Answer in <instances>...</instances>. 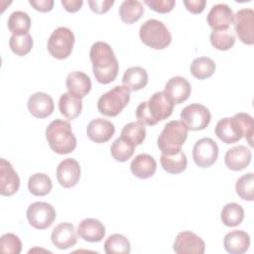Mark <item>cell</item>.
<instances>
[{"label":"cell","mask_w":254,"mask_h":254,"mask_svg":"<svg viewBox=\"0 0 254 254\" xmlns=\"http://www.w3.org/2000/svg\"><path fill=\"white\" fill-rule=\"evenodd\" d=\"M95 79L102 84L112 82L119 70V64L112 48L105 42L94 43L89 52Z\"/></svg>","instance_id":"6da1fadb"},{"label":"cell","mask_w":254,"mask_h":254,"mask_svg":"<svg viewBox=\"0 0 254 254\" xmlns=\"http://www.w3.org/2000/svg\"><path fill=\"white\" fill-rule=\"evenodd\" d=\"M174 105V102L164 91H158L148 101H143L137 106L136 117L143 125L153 126L170 117Z\"/></svg>","instance_id":"7a4b0ae2"},{"label":"cell","mask_w":254,"mask_h":254,"mask_svg":"<svg viewBox=\"0 0 254 254\" xmlns=\"http://www.w3.org/2000/svg\"><path fill=\"white\" fill-rule=\"evenodd\" d=\"M46 138L50 148L57 154L71 153L76 147V138L70 124L62 119L52 121L46 129Z\"/></svg>","instance_id":"3957f363"},{"label":"cell","mask_w":254,"mask_h":254,"mask_svg":"<svg viewBox=\"0 0 254 254\" xmlns=\"http://www.w3.org/2000/svg\"><path fill=\"white\" fill-rule=\"evenodd\" d=\"M189 129L179 120L168 122L158 137L157 144L162 154L174 155L182 151V146L188 138Z\"/></svg>","instance_id":"277c9868"},{"label":"cell","mask_w":254,"mask_h":254,"mask_svg":"<svg viewBox=\"0 0 254 254\" xmlns=\"http://www.w3.org/2000/svg\"><path fill=\"white\" fill-rule=\"evenodd\" d=\"M139 36L143 44L155 49L163 50L172 42V36L165 24L156 19L144 22L139 30Z\"/></svg>","instance_id":"5b68a950"},{"label":"cell","mask_w":254,"mask_h":254,"mask_svg":"<svg viewBox=\"0 0 254 254\" xmlns=\"http://www.w3.org/2000/svg\"><path fill=\"white\" fill-rule=\"evenodd\" d=\"M129 100L130 90L124 85H116L99 97L97 109L105 116L114 117L127 106Z\"/></svg>","instance_id":"8992f818"},{"label":"cell","mask_w":254,"mask_h":254,"mask_svg":"<svg viewBox=\"0 0 254 254\" xmlns=\"http://www.w3.org/2000/svg\"><path fill=\"white\" fill-rule=\"evenodd\" d=\"M74 35L66 27L57 28L50 36L47 47L52 57L58 60H64L70 56L74 45Z\"/></svg>","instance_id":"52a82bcc"},{"label":"cell","mask_w":254,"mask_h":254,"mask_svg":"<svg viewBox=\"0 0 254 254\" xmlns=\"http://www.w3.org/2000/svg\"><path fill=\"white\" fill-rule=\"evenodd\" d=\"M57 216L54 206L45 201L31 203L27 209V218L31 226L36 229H46L50 227Z\"/></svg>","instance_id":"ba28073f"},{"label":"cell","mask_w":254,"mask_h":254,"mask_svg":"<svg viewBox=\"0 0 254 254\" xmlns=\"http://www.w3.org/2000/svg\"><path fill=\"white\" fill-rule=\"evenodd\" d=\"M181 119L189 130L198 131L208 126L211 114L204 105L191 103L182 110Z\"/></svg>","instance_id":"9c48e42d"},{"label":"cell","mask_w":254,"mask_h":254,"mask_svg":"<svg viewBox=\"0 0 254 254\" xmlns=\"http://www.w3.org/2000/svg\"><path fill=\"white\" fill-rule=\"evenodd\" d=\"M218 157V146L211 138H201L197 140L192 148V158L199 168L212 166Z\"/></svg>","instance_id":"30bf717a"},{"label":"cell","mask_w":254,"mask_h":254,"mask_svg":"<svg viewBox=\"0 0 254 254\" xmlns=\"http://www.w3.org/2000/svg\"><path fill=\"white\" fill-rule=\"evenodd\" d=\"M234 30L239 40L246 45L254 43V11L250 8L240 9L233 15Z\"/></svg>","instance_id":"8fae6325"},{"label":"cell","mask_w":254,"mask_h":254,"mask_svg":"<svg viewBox=\"0 0 254 254\" xmlns=\"http://www.w3.org/2000/svg\"><path fill=\"white\" fill-rule=\"evenodd\" d=\"M174 251L177 254H203L205 250L204 241L191 231L180 232L174 242Z\"/></svg>","instance_id":"7c38bea8"},{"label":"cell","mask_w":254,"mask_h":254,"mask_svg":"<svg viewBox=\"0 0 254 254\" xmlns=\"http://www.w3.org/2000/svg\"><path fill=\"white\" fill-rule=\"evenodd\" d=\"M215 135L225 144H232L243 137L241 125L235 116L220 119L214 129Z\"/></svg>","instance_id":"4fadbf2b"},{"label":"cell","mask_w":254,"mask_h":254,"mask_svg":"<svg viewBox=\"0 0 254 254\" xmlns=\"http://www.w3.org/2000/svg\"><path fill=\"white\" fill-rule=\"evenodd\" d=\"M57 179L64 188L69 189L74 187L80 179V166L78 162L72 158L62 161L57 167Z\"/></svg>","instance_id":"5bb4252c"},{"label":"cell","mask_w":254,"mask_h":254,"mask_svg":"<svg viewBox=\"0 0 254 254\" xmlns=\"http://www.w3.org/2000/svg\"><path fill=\"white\" fill-rule=\"evenodd\" d=\"M20 187V178L13 169L10 162L5 159L0 160V193L10 196L16 193Z\"/></svg>","instance_id":"9a60e30c"},{"label":"cell","mask_w":254,"mask_h":254,"mask_svg":"<svg viewBox=\"0 0 254 254\" xmlns=\"http://www.w3.org/2000/svg\"><path fill=\"white\" fill-rule=\"evenodd\" d=\"M51 239L53 244L59 249H67L77 242V230L74 225L68 222L58 224L52 231Z\"/></svg>","instance_id":"2e32d148"},{"label":"cell","mask_w":254,"mask_h":254,"mask_svg":"<svg viewBox=\"0 0 254 254\" xmlns=\"http://www.w3.org/2000/svg\"><path fill=\"white\" fill-rule=\"evenodd\" d=\"M164 92L170 97L174 104H181L190 95L191 86L185 77L173 76L167 81Z\"/></svg>","instance_id":"e0dca14e"},{"label":"cell","mask_w":254,"mask_h":254,"mask_svg":"<svg viewBox=\"0 0 254 254\" xmlns=\"http://www.w3.org/2000/svg\"><path fill=\"white\" fill-rule=\"evenodd\" d=\"M115 133V127L112 122L96 118L91 120L86 127L87 137L95 143H105L111 139Z\"/></svg>","instance_id":"ac0fdd59"},{"label":"cell","mask_w":254,"mask_h":254,"mask_svg":"<svg viewBox=\"0 0 254 254\" xmlns=\"http://www.w3.org/2000/svg\"><path fill=\"white\" fill-rule=\"evenodd\" d=\"M27 105L30 113L34 117L40 119L50 116L55 109L53 98L45 92H36L32 94Z\"/></svg>","instance_id":"d6986e66"},{"label":"cell","mask_w":254,"mask_h":254,"mask_svg":"<svg viewBox=\"0 0 254 254\" xmlns=\"http://www.w3.org/2000/svg\"><path fill=\"white\" fill-rule=\"evenodd\" d=\"M233 21V12L226 4H216L207 14V24L212 30L228 29Z\"/></svg>","instance_id":"ffe728a7"},{"label":"cell","mask_w":254,"mask_h":254,"mask_svg":"<svg viewBox=\"0 0 254 254\" xmlns=\"http://www.w3.org/2000/svg\"><path fill=\"white\" fill-rule=\"evenodd\" d=\"M251 151L246 146L238 145L227 150L224 156L226 167L232 171H241L251 162Z\"/></svg>","instance_id":"44dd1931"},{"label":"cell","mask_w":254,"mask_h":254,"mask_svg":"<svg viewBox=\"0 0 254 254\" xmlns=\"http://www.w3.org/2000/svg\"><path fill=\"white\" fill-rule=\"evenodd\" d=\"M77 234L87 242H99L105 236L104 225L95 218H85L77 226Z\"/></svg>","instance_id":"7402d4cb"},{"label":"cell","mask_w":254,"mask_h":254,"mask_svg":"<svg viewBox=\"0 0 254 254\" xmlns=\"http://www.w3.org/2000/svg\"><path fill=\"white\" fill-rule=\"evenodd\" d=\"M223 246L230 254H243L250 246V236L243 230H232L224 236Z\"/></svg>","instance_id":"603a6c76"},{"label":"cell","mask_w":254,"mask_h":254,"mask_svg":"<svg viewBox=\"0 0 254 254\" xmlns=\"http://www.w3.org/2000/svg\"><path fill=\"white\" fill-rule=\"evenodd\" d=\"M65 85L70 94L82 98L90 91L91 80L90 77L82 71H72L66 76Z\"/></svg>","instance_id":"cb8c5ba5"},{"label":"cell","mask_w":254,"mask_h":254,"mask_svg":"<svg viewBox=\"0 0 254 254\" xmlns=\"http://www.w3.org/2000/svg\"><path fill=\"white\" fill-rule=\"evenodd\" d=\"M132 174L139 179H149L154 176L157 170L156 160L149 154L137 155L130 164Z\"/></svg>","instance_id":"d4e9b609"},{"label":"cell","mask_w":254,"mask_h":254,"mask_svg":"<svg viewBox=\"0 0 254 254\" xmlns=\"http://www.w3.org/2000/svg\"><path fill=\"white\" fill-rule=\"evenodd\" d=\"M122 83L130 91L140 90L148 83V72L141 66H131L125 70Z\"/></svg>","instance_id":"484cf974"},{"label":"cell","mask_w":254,"mask_h":254,"mask_svg":"<svg viewBox=\"0 0 254 254\" xmlns=\"http://www.w3.org/2000/svg\"><path fill=\"white\" fill-rule=\"evenodd\" d=\"M59 109L65 118L72 120L80 114L82 109V100L69 92L63 93L59 100Z\"/></svg>","instance_id":"4316f807"},{"label":"cell","mask_w":254,"mask_h":254,"mask_svg":"<svg viewBox=\"0 0 254 254\" xmlns=\"http://www.w3.org/2000/svg\"><path fill=\"white\" fill-rule=\"evenodd\" d=\"M162 168L169 174H180L187 169L188 159L183 151L174 155H161Z\"/></svg>","instance_id":"83f0119b"},{"label":"cell","mask_w":254,"mask_h":254,"mask_svg":"<svg viewBox=\"0 0 254 254\" xmlns=\"http://www.w3.org/2000/svg\"><path fill=\"white\" fill-rule=\"evenodd\" d=\"M144 13V7L140 1L125 0L119 8V16L124 23L132 24L137 22Z\"/></svg>","instance_id":"f1b7e54d"},{"label":"cell","mask_w":254,"mask_h":254,"mask_svg":"<svg viewBox=\"0 0 254 254\" xmlns=\"http://www.w3.org/2000/svg\"><path fill=\"white\" fill-rule=\"evenodd\" d=\"M53 188V183L50 177L44 173H36L29 178V191L36 196H44L48 194Z\"/></svg>","instance_id":"f546056e"},{"label":"cell","mask_w":254,"mask_h":254,"mask_svg":"<svg viewBox=\"0 0 254 254\" xmlns=\"http://www.w3.org/2000/svg\"><path fill=\"white\" fill-rule=\"evenodd\" d=\"M220 218L222 223L228 227L237 226L244 219V209L236 202L227 203L221 210Z\"/></svg>","instance_id":"4dcf8cb0"},{"label":"cell","mask_w":254,"mask_h":254,"mask_svg":"<svg viewBox=\"0 0 254 254\" xmlns=\"http://www.w3.org/2000/svg\"><path fill=\"white\" fill-rule=\"evenodd\" d=\"M216 65L214 62L207 57H199L190 64V72L197 79H205L210 77L215 71Z\"/></svg>","instance_id":"1f68e13d"},{"label":"cell","mask_w":254,"mask_h":254,"mask_svg":"<svg viewBox=\"0 0 254 254\" xmlns=\"http://www.w3.org/2000/svg\"><path fill=\"white\" fill-rule=\"evenodd\" d=\"M136 146L127 140L126 138L120 136L111 145L110 153L113 159L118 162L128 161L134 154Z\"/></svg>","instance_id":"d6a6232c"},{"label":"cell","mask_w":254,"mask_h":254,"mask_svg":"<svg viewBox=\"0 0 254 254\" xmlns=\"http://www.w3.org/2000/svg\"><path fill=\"white\" fill-rule=\"evenodd\" d=\"M7 25L13 35H24L30 30L31 19L26 12L15 11L9 16Z\"/></svg>","instance_id":"836d02e7"},{"label":"cell","mask_w":254,"mask_h":254,"mask_svg":"<svg viewBox=\"0 0 254 254\" xmlns=\"http://www.w3.org/2000/svg\"><path fill=\"white\" fill-rule=\"evenodd\" d=\"M211 45L219 51L230 50L235 43V35L230 28L224 30H212L210 34Z\"/></svg>","instance_id":"e575fe53"},{"label":"cell","mask_w":254,"mask_h":254,"mask_svg":"<svg viewBox=\"0 0 254 254\" xmlns=\"http://www.w3.org/2000/svg\"><path fill=\"white\" fill-rule=\"evenodd\" d=\"M131 245L129 240L121 234H112L104 242V251L107 254L130 253Z\"/></svg>","instance_id":"d590c367"},{"label":"cell","mask_w":254,"mask_h":254,"mask_svg":"<svg viewBox=\"0 0 254 254\" xmlns=\"http://www.w3.org/2000/svg\"><path fill=\"white\" fill-rule=\"evenodd\" d=\"M236 193L244 200L252 201L254 199V174L247 173L236 181Z\"/></svg>","instance_id":"8d00e7d4"},{"label":"cell","mask_w":254,"mask_h":254,"mask_svg":"<svg viewBox=\"0 0 254 254\" xmlns=\"http://www.w3.org/2000/svg\"><path fill=\"white\" fill-rule=\"evenodd\" d=\"M121 136L132 142L135 146L141 145L146 137V129L142 123L130 122L121 130Z\"/></svg>","instance_id":"74e56055"},{"label":"cell","mask_w":254,"mask_h":254,"mask_svg":"<svg viewBox=\"0 0 254 254\" xmlns=\"http://www.w3.org/2000/svg\"><path fill=\"white\" fill-rule=\"evenodd\" d=\"M11 51L17 56H26L33 48V39L29 33L24 35H12L9 40Z\"/></svg>","instance_id":"f35d334b"},{"label":"cell","mask_w":254,"mask_h":254,"mask_svg":"<svg viewBox=\"0 0 254 254\" xmlns=\"http://www.w3.org/2000/svg\"><path fill=\"white\" fill-rule=\"evenodd\" d=\"M0 249L2 253L19 254L22 250V242L14 233H5L0 238Z\"/></svg>","instance_id":"ab89813d"},{"label":"cell","mask_w":254,"mask_h":254,"mask_svg":"<svg viewBox=\"0 0 254 254\" xmlns=\"http://www.w3.org/2000/svg\"><path fill=\"white\" fill-rule=\"evenodd\" d=\"M237 120L239 121L241 128H242V132H243V137L248 141L249 145L252 147L253 146V133H254V122H253V118L251 115H249L248 113H236L234 115Z\"/></svg>","instance_id":"60d3db41"},{"label":"cell","mask_w":254,"mask_h":254,"mask_svg":"<svg viewBox=\"0 0 254 254\" xmlns=\"http://www.w3.org/2000/svg\"><path fill=\"white\" fill-rule=\"evenodd\" d=\"M144 3L158 13H169L175 7V0H145Z\"/></svg>","instance_id":"b9f144b4"},{"label":"cell","mask_w":254,"mask_h":254,"mask_svg":"<svg viewBox=\"0 0 254 254\" xmlns=\"http://www.w3.org/2000/svg\"><path fill=\"white\" fill-rule=\"evenodd\" d=\"M114 4L113 0H89L88 5L90 9L96 14L106 13Z\"/></svg>","instance_id":"7bdbcfd3"},{"label":"cell","mask_w":254,"mask_h":254,"mask_svg":"<svg viewBox=\"0 0 254 254\" xmlns=\"http://www.w3.org/2000/svg\"><path fill=\"white\" fill-rule=\"evenodd\" d=\"M184 5L186 6L189 12L192 14H199L204 10L206 1L205 0H185Z\"/></svg>","instance_id":"ee69618b"},{"label":"cell","mask_w":254,"mask_h":254,"mask_svg":"<svg viewBox=\"0 0 254 254\" xmlns=\"http://www.w3.org/2000/svg\"><path fill=\"white\" fill-rule=\"evenodd\" d=\"M29 3L34 7V9L40 12H49L54 7L53 0H30Z\"/></svg>","instance_id":"f6af8a7d"},{"label":"cell","mask_w":254,"mask_h":254,"mask_svg":"<svg viewBox=\"0 0 254 254\" xmlns=\"http://www.w3.org/2000/svg\"><path fill=\"white\" fill-rule=\"evenodd\" d=\"M83 4L82 0H62V5L67 12L75 13L77 12Z\"/></svg>","instance_id":"bcb514c9"}]
</instances>
